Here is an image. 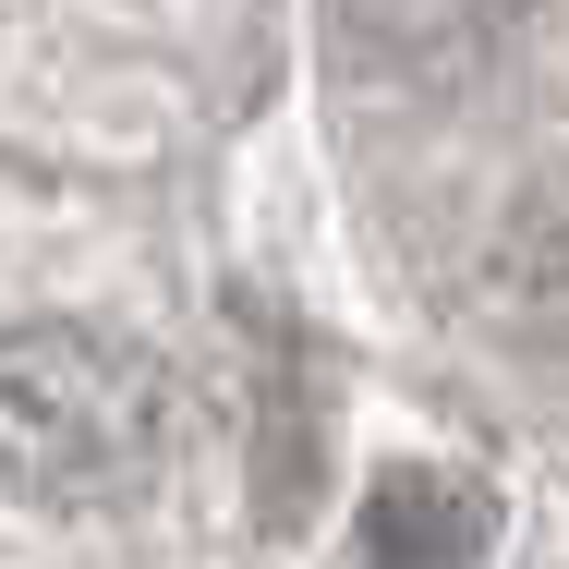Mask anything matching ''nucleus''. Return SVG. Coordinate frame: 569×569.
<instances>
[{
  "label": "nucleus",
  "instance_id": "nucleus-1",
  "mask_svg": "<svg viewBox=\"0 0 569 569\" xmlns=\"http://www.w3.org/2000/svg\"><path fill=\"white\" fill-rule=\"evenodd\" d=\"M158 425H170V388L133 340L73 328V316L0 328V485L12 497L110 509L158 472Z\"/></svg>",
  "mask_w": 569,
  "mask_h": 569
},
{
  "label": "nucleus",
  "instance_id": "nucleus-2",
  "mask_svg": "<svg viewBox=\"0 0 569 569\" xmlns=\"http://www.w3.org/2000/svg\"><path fill=\"white\" fill-rule=\"evenodd\" d=\"M497 546V485L460 472V460H400L363 485V521H351V558L363 569H485Z\"/></svg>",
  "mask_w": 569,
  "mask_h": 569
}]
</instances>
